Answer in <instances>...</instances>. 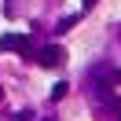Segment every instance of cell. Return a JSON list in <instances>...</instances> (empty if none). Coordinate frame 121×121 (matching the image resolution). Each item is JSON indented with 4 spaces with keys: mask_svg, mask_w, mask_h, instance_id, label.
Wrapping results in <instances>:
<instances>
[{
    "mask_svg": "<svg viewBox=\"0 0 121 121\" xmlns=\"http://www.w3.org/2000/svg\"><path fill=\"white\" fill-rule=\"evenodd\" d=\"M0 52H18V55H33V44L22 33H4L0 37Z\"/></svg>",
    "mask_w": 121,
    "mask_h": 121,
    "instance_id": "obj_1",
    "label": "cell"
},
{
    "mask_svg": "<svg viewBox=\"0 0 121 121\" xmlns=\"http://www.w3.org/2000/svg\"><path fill=\"white\" fill-rule=\"evenodd\" d=\"M37 62H40V66H48V70H52V66H62V62H66V52H62L59 44H48V48H40V52H37Z\"/></svg>",
    "mask_w": 121,
    "mask_h": 121,
    "instance_id": "obj_2",
    "label": "cell"
},
{
    "mask_svg": "<svg viewBox=\"0 0 121 121\" xmlns=\"http://www.w3.org/2000/svg\"><path fill=\"white\" fill-rule=\"evenodd\" d=\"M77 18H81V15H66V18H62V22H59V26H55V33H66V30H70V26H73V22H77Z\"/></svg>",
    "mask_w": 121,
    "mask_h": 121,
    "instance_id": "obj_3",
    "label": "cell"
},
{
    "mask_svg": "<svg viewBox=\"0 0 121 121\" xmlns=\"http://www.w3.org/2000/svg\"><path fill=\"white\" fill-rule=\"evenodd\" d=\"M66 88H70V84H66V81H59V84H55V88H52V99H55V103H59V99H62V95H66Z\"/></svg>",
    "mask_w": 121,
    "mask_h": 121,
    "instance_id": "obj_4",
    "label": "cell"
},
{
    "mask_svg": "<svg viewBox=\"0 0 121 121\" xmlns=\"http://www.w3.org/2000/svg\"><path fill=\"white\" fill-rule=\"evenodd\" d=\"M110 106H114V114H117V121H121V95H110Z\"/></svg>",
    "mask_w": 121,
    "mask_h": 121,
    "instance_id": "obj_5",
    "label": "cell"
},
{
    "mask_svg": "<svg viewBox=\"0 0 121 121\" xmlns=\"http://www.w3.org/2000/svg\"><path fill=\"white\" fill-rule=\"evenodd\" d=\"M81 4H84V11H88V8H95V0H81Z\"/></svg>",
    "mask_w": 121,
    "mask_h": 121,
    "instance_id": "obj_6",
    "label": "cell"
},
{
    "mask_svg": "<svg viewBox=\"0 0 121 121\" xmlns=\"http://www.w3.org/2000/svg\"><path fill=\"white\" fill-rule=\"evenodd\" d=\"M114 81H117V84H121V70H117V73H114Z\"/></svg>",
    "mask_w": 121,
    "mask_h": 121,
    "instance_id": "obj_7",
    "label": "cell"
}]
</instances>
